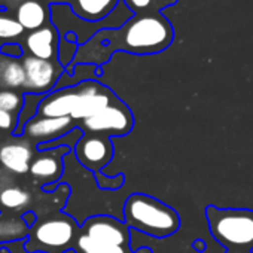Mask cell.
Wrapping results in <instances>:
<instances>
[{
  "label": "cell",
  "instance_id": "cell-11",
  "mask_svg": "<svg viewBox=\"0 0 253 253\" xmlns=\"http://www.w3.org/2000/svg\"><path fill=\"white\" fill-rule=\"evenodd\" d=\"M75 128H79V122L72 119L70 116L66 118H33L26 124V133L32 139L43 140L45 143L58 140L66 134L72 133Z\"/></svg>",
  "mask_w": 253,
  "mask_h": 253
},
{
  "label": "cell",
  "instance_id": "cell-21",
  "mask_svg": "<svg viewBox=\"0 0 253 253\" xmlns=\"http://www.w3.org/2000/svg\"><path fill=\"white\" fill-rule=\"evenodd\" d=\"M27 232V225L18 219L0 220V240H12L24 237Z\"/></svg>",
  "mask_w": 253,
  "mask_h": 253
},
{
  "label": "cell",
  "instance_id": "cell-12",
  "mask_svg": "<svg viewBox=\"0 0 253 253\" xmlns=\"http://www.w3.org/2000/svg\"><path fill=\"white\" fill-rule=\"evenodd\" d=\"M70 152L69 146H60L57 149H48L32 161L30 173L35 179L51 183L58 182L63 174V157Z\"/></svg>",
  "mask_w": 253,
  "mask_h": 253
},
{
  "label": "cell",
  "instance_id": "cell-28",
  "mask_svg": "<svg viewBox=\"0 0 253 253\" xmlns=\"http://www.w3.org/2000/svg\"><path fill=\"white\" fill-rule=\"evenodd\" d=\"M226 253H253L249 250H226Z\"/></svg>",
  "mask_w": 253,
  "mask_h": 253
},
{
  "label": "cell",
  "instance_id": "cell-26",
  "mask_svg": "<svg viewBox=\"0 0 253 253\" xmlns=\"http://www.w3.org/2000/svg\"><path fill=\"white\" fill-rule=\"evenodd\" d=\"M14 124H15V119H14L12 113L0 109V128L2 130H12Z\"/></svg>",
  "mask_w": 253,
  "mask_h": 253
},
{
  "label": "cell",
  "instance_id": "cell-10",
  "mask_svg": "<svg viewBox=\"0 0 253 253\" xmlns=\"http://www.w3.org/2000/svg\"><path fill=\"white\" fill-rule=\"evenodd\" d=\"M81 82L76 85L60 88L46 95L38 106V112L45 118H66L72 116L76 104L81 100Z\"/></svg>",
  "mask_w": 253,
  "mask_h": 253
},
{
  "label": "cell",
  "instance_id": "cell-9",
  "mask_svg": "<svg viewBox=\"0 0 253 253\" xmlns=\"http://www.w3.org/2000/svg\"><path fill=\"white\" fill-rule=\"evenodd\" d=\"M26 69L24 88L35 94H45L51 91L64 73L60 61H48L36 57H26L23 63Z\"/></svg>",
  "mask_w": 253,
  "mask_h": 253
},
{
  "label": "cell",
  "instance_id": "cell-4",
  "mask_svg": "<svg viewBox=\"0 0 253 253\" xmlns=\"http://www.w3.org/2000/svg\"><path fill=\"white\" fill-rule=\"evenodd\" d=\"M79 231L81 226L67 214L48 217L35 226L32 238L27 243V250H48L54 253L57 250L67 249L75 244Z\"/></svg>",
  "mask_w": 253,
  "mask_h": 253
},
{
  "label": "cell",
  "instance_id": "cell-13",
  "mask_svg": "<svg viewBox=\"0 0 253 253\" xmlns=\"http://www.w3.org/2000/svg\"><path fill=\"white\" fill-rule=\"evenodd\" d=\"M26 46L32 57L48 61H57L60 46L57 29L54 26H45L39 30L30 32L26 38Z\"/></svg>",
  "mask_w": 253,
  "mask_h": 253
},
{
  "label": "cell",
  "instance_id": "cell-7",
  "mask_svg": "<svg viewBox=\"0 0 253 253\" xmlns=\"http://www.w3.org/2000/svg\"><path fill=\"white\" fill-rule=\"evenodd\" d=\"M81 232L94 240L107 241L122 247H130L131 229L122 219L109 214L89 216L81 225Z\"/></svg>",
  "mask_w": 253,
  "mask_h": 253
},
{
  "label": "cell",
  "instance_id": "cell-17",
  "mask_svg": "<svg viewBox=\"0 0 253 253\" xmlns=\"http://www.w3.org/2000/svg\"><path fill=\"white\" fill-rule=\"evenodd\" d=\"M76 253H131L130 247H122L107 241L94 240L79 231L78 238L73 244Z\"/></svg>",
  "mask_w": 253,
  "mask_h": 253
},
{
  "label": "cell",
  "instance_id": "cell-18",
  "mask_svg": "<svg viewBox=\"0 0 253 253\" xmlns=\"http://www.w3.org/2000/svg\"><path fill=\"white\" fill-rule=\"evenodd\" d=\"M26 84L24 66L11 58H0V85L6 88H20Z\"/></svg>",
  "mask_w": 253,
  "mask_h": 253
},
{
  "label": "cell",
  "instance_id": "cell-2",
  "mask_svg": "<svg viewBox=\"0 0 253 253\" xmlns=\"http://www.w3.org/2000/svg\"><path fill=\"white\" fill-rule=\"evenodd\" d=\"M122 214V220L130 229L160 240L171 237L182 225L179 213L171 206L142 192L128 195Z\"/></svg>",
  "mask_w": 253,
  "mask_h": 253
},
{
  "label": "cell",
  "instance_id": "cell-16",
  "mask_svg": "<svg viewBox=\"0 0 253 253\" xmlns=\"http://www.w3.org/2000/svg\"><path fill=\"white\" fill-rule=\"evenodd\" d=\"M49 20V11L39 0H24L17 8V21L24 30H39L45 27Z\"/></svg>",
  "mask_w": 253,
  "mask_h": 253
},
{
  "label": "cell",
  "instance_id": "cell-29",
  "mask_svg": "<svg viewBox=\"0 0 253 253\" xmlns=\"http://www.w3.org/2000/svg\"><path fill=\"white\" fill-rule=\"evenodd\" d=\"M52 2H55L57 5H60V3H63V5H67V3H70V0H52Z\"/></svg>",
  "mask_w": 253,
  "mask_h": 253
},
{
  "label": "cell",
  "instance_id": "cell-8",
  "mask_svg": "<svg viewBox=\"0 0 253 253\" xmlns=\"http://www.w3.org/2000/svg\"><path fill=\"white\" fill-rule=\"evenodd\" d=\"M81 88H82V94H81V100L76 104L73 113H72V119L78 121L79 124L94 115H97L98 112L104 110L107 106H110L113 101H116L119 97L106 85H103L101 82L95 81V79H85L81 81Z\"/></svg>",
  "mask_w": 253,
  "mask_h": 253
},
{
  "label": "cell",
  "instance_id": "cell-23",
  "mask_svg": "<svg viewBox=\"0 0 253 253\" xmlns=\"http://www.w3.org/2000/svg\"><path fill=\"white\" fill-rule=\"evenodd\" d=\"M95 177V182H97V186L101 189V191H118L124 186L125 183V174L124 173H119L116 176H104L103 171L101 173H97L94 174Z\"/></svg>",
  "mask_w": 253,
  "mask_h": 253
},
{
  "label": "cell",
  "instance_id": "cell-27",
  "mask_svg": "<svg viewBox=\"0 0 253 253\" xmlns=\"http://www.w3.org/2000/svg\"><path fill=\"white\" fill-rule=\"evenodd\" d=\"M192 247L195 249V252L201 253V252H204V250H206V247H207V246H206V243H204L203 240H200V238H198V240H195V241L192 243Z\"/></svg>",
  "mask_w": 253,
  "mask_h": 253
},
{
  "label": "cell",
  "instance_id": "cell-30",
  "mask_svg": "<svg viewBox=\"0 0 253 253\" xmlns=\"http://www.w3.org/2000/svg\"><path fill=\"white\" fill-rule=\"evenodd\" d=\"M66 253H67V252H66Z\"/></svg>",
  "mask_w": 253,
  "mask_h": 253
},
{
  "label": "cell",
  "instance_id": "cell-19",
  "mask_svg": "<svg viewBox=\"0 0 253 253\" xmlns=\"http://www.w3.org/2000/svg\"><path fill=\"white\" fill-rule=\"evenodd\" d=\"M32 197L20 186H5L0 189V206L8 210H21L29 206Z\"/></svg>",
  "mask_w": 253,
  "mask_h": 253
},
{
  "label": "cell",
  "instance_id": "cell-22",
  "mask_svg": "<svg viewBox=\"0 0 253 253\" xmlns=\"http://www.w3.org/2000/svg\"><path fill=\"white\" fill-rule=\"evenodd\" d=\"M24 27L17 21V18L0 15V39H14L21 36Z\"/></svg>",
  "mask_w": 253,
  "mask_h": 253
},
{
  "label": "cell",
  "instance_id": "cell-15",
  "mask_svg": "<svg viewBox=\"0 0 253 253\" xmlns=\"http://www.w3.org/2000/svg\"><path fill=\"white\" fill-rule=\"evenodd\" d=\"M121 0H70L72 12L86 21V23H100L110 17L118 8Z\"/></svg>",
  "mask_w": 253,
  "mask_h": 253
},
{
  "label": "cell",
  "instance_id": "cell-5",
  "mask_svg": "<svg viewBox=\"0 0 253 253\" xmlns=\"http://www.w3.org/2000/svg\"><path fill=\"white\" fill-rule=\"evenodd\" d=\"M79 128L84 133L101 134L106 137H124L134 128V115L121 98L113 101L104 110L82 121Z\"/></svg>",
  "mask_w": 253,
  "mask_h": 253
},
{
  "label": "cell",
  "instance_id": "cell-14",
  "mask_svg": "<svg viewBox=\"0 0 253 253\" xmlns=\"http://www.w3.org/2000/svg\"><path fill=\"white\" fill-rule=\"evenodd\" d=\"M32 157L33 151L27 142H9L0 146V166L15 174L30 171Z\"/></svg>",
  "mask_w": 253,
  "mask_h": 253
},
{
  "label": "cell",
  "instance_id": "cell-6",
  "mask_svg": "<svg viewBox=\"0 0 253 253\" xmlns=\"http://www.w3.org/2000/svg\"><path fill=\"white\" fill-rule=\"evenodd\" d=\"M115 148L110 137L92 133H84L75 145V157L82 167L94 174L101 173L103 169L113 160Z\"/></svg>",
  "mask_w": 253,
  "mask_h": 253
},
{
  "label": "cell",
  "instance_id": "cell-24",
  "mask_svg": "<svg viewBox=\"0 0 253 253\" xmlns=\"http://www.w3.org/2000/svg\"><path fill=\"white\" fill-rule=\"evenodd\" d=\"M21 106H23V100L17 92L8 89L0 91V109L2 110L14 113L17 110H21Z\"/></svg>",
  "mask_w": 253,
  "mask_h": 253
},
{
  "label": "cell",
  "instance_id": "cell-1",
  "mask_svg": "<svg viewBox=\"0 0 253 253\" xmlns=\"http://www.w3.org/2000/svg\"><path fill=\"white\" fill-rule=\"evenodd\" d=\"M173 26L161 12L134 15L121 27L100 30L81 45L67 72L73 75L72 67L79 64L100 67L118 51L134 55L160 54L173 43Z\"/></svg>",
  "mask_w": 253,
  "mask_h": 253
},
{
  "label": "cell",
  "instance_id": "cell-3",
  "mask_svg": "<svg viewBox=\"0 0 253 253\" xmlns=\"http://www.w3.org/2000/svg\"><path fill=\"white\" fill-rule=\"evenodd\" d=\"M211 237L226 250H253V210L206 207Z\"/></svg>",
  "mask_w": 253,
  "mask_h": 253
},
{
  "label": "cell",
  "instance_id": "cell-25",
  "mask_svg": "<svg viewBox=\"0 0 253 253\" xmlns=\"http://www.w3.org/2000/svg\"><path fill=\"white\" fill-rule=\"evenodd\" d=\"M0 52H2L3 55L12 57V58H18L23 55V48L18 43H6L0 48Z\"/></svg>",
  "mask_w": 253,
  "mask_h": 253
},
{
  "label": "cell",
  "instance_id": "cell-20",
  "mask_svg": "<svg viewBox=\"0 0 253 253\" xmlns=\"http://www.w3.org/2000/svg\"><path fill=\"white\" fill-rule=\"evenodd\" d=\"M134 15L140 14H158L163 8L174 5L177 0H122Z\"/></svg>",
  "mask_w": 253,
  "mask_h": 253
}]
</instances>
